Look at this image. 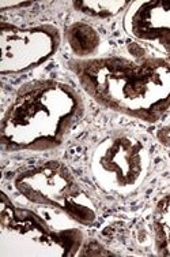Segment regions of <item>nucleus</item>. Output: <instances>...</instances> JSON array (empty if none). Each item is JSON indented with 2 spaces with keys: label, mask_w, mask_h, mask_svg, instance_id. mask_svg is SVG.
I'll list each match as a JSON object with an SVG mask.
<instances>
[{
  "label": "nucleus",
  "mask_w": 170,
  "mask_h": 257,
  "mask_svg": "<svg viewBox=\"0 0 170 257\" xmlns=\"http://www.w3.org/2000/svg\"><path fill=\"white\" fill-rule=\"evenodd\" d=\"M68 67L97 103L144 122L170 108V60L110 56L71 60Z\"/></svg>",
  "instance_id": "obj_1"
},
{
  "label": "nucleus",
  "mask_w": 170,
  "mask_h": 257,
  "mask_svg": "<svg viewBox=\"0 0 170 257\" xmlns=\"http://www.w3.org/2000/svg\"><path fill=\"white\" fill-rule=\"evenodd\" d=\"M83 112V100L71 86L52 79L29 82L3 115L2 147L10 152L58 148Z\"/></svg>",
  "instance_id": "obj_2"
},
{
  "label": "nucleus",
  "mask_w": 170,
  "mask_h": 257,
  "mask_svg": "<svg viewBox=\"0 0 170 257\" xmlns=\"http://www.w3.org/2000/svg\"><path fill=\"white\" fill-rule=\"evenodd\" d=\"M152 154L143 137L128 130H113L92 148L88 171L102 192L126 197L146 182Z\"/></svg>",
  "instance_id": "obj_3"
},
{
  "label": "nucleus",
  "mask_w": 170,
  "mask_h": 257,
  "mask_svg": "<svg viewBox=\"0 0 170 257\" xmlns=\"http://www.w3.org/2000/svg\"><path fill=\"white\" fill-rule=\"evenodd\" d=\"M12 185L29 203L54 208L72 222L92 226L98 208L70 168L58 160L34 164L15 173Z\"/></svg>",
  "instance_id": "obj_4"
},
{
  "label": "nucleus",
  "mask_w": 170,
  "mask_h": 257,
  "mask_svg": "<svg viewBox=\"0 0 170 257\" xmlns=\"http://www.w3.org/2000/svg\"><path fill=\"white\" fill-rule=\"evenodd\" d=\"M0 224L3 239L10 238L14 245L22 242V249H32V254L74 256L82 243L83 234L79 228L54 230L37 213L15 207L6 193L2 196Z\"/></svg>",
  "instance_id": "obj_5"
},
{
  "label": "nucleus",
  "mask_w": 170,
  "mask_h": 257,
  "mask_svg": "<svg viewBox=\"0 0 170 257\" xmlns=\"http://www.w3.org/2000/svg\"><path fill=\"white\" fill-rule=\"evenodd\" d=\"M0 43L2 74H20L38 67L56 54L60 33L52 25L18 28L3 22Z\"/></svg>",
  "instance_id": "obj_6"
},
{
  "label": "nucleus",
  "mask_w": 170,
  "mask_h": 257,
  "mask_svg": "<svg viewBox=\"0 0 170 257\" xmlns=\"http://www.w3.org/2000/svg\"><path fill=\"white\" fill-rule=\"evenodd\" d=\"M136 13L150 17L152 20L165 21V24L150 22V21L131 18V33L135 37L144 40L147 43H154L165 54L170 55V3L164 2H146L138 3Z\"/></svg>",
  "instance_id": "obj_7"
},
{
  "label": "nucleus",
  "mask_w": 170,
  "mask_h": 257,
  "mask_svg": "<svg viewBox=\"0 0 170 257\" xmlns=\"http://www.w3.org/2000/svg\"><path fill=\"white\" fill-rule=\"evenodd\" d=\"M66 40L79 59H90L101 45V37L86 22H74L66 29Z\"/></svg>",
  "instance_id": "obj_8"
},
{
  "label": "nucleus",
  "mask_w": 170,
  "mask_h": 257,
  "mask_svg": "<svg viewBox=\"0 0 170 257\" xmlns=\"http://www.w3.org/2000/svg\"><path fill=\"white\" fill-rule=\"evenodd\" d=\"M151 226L156 253L160 256H170V194L156 203Z\"/></svg>",
  "instance_id": "obj_9"
},
{
  "label": "nucleus",
  "mask_w": 170,
  "mask_h": 257,
  "mask_svg": "<svg viewBox=\"0 0 170 257\" xmlns=\"http://www.w3.org/2000/svg\"><path fill=\"white\" fill-rule=\"evenodd\" d=\"M128 2H75L74 6L78 7L76 10L82 11L88 17L94 18H112L128 6Z\"/></svg>",
  "instance_id": "obj_10"
},
{
  "label": "nucleus",
  "mask_w": 170,
  "mask_h": 257,
  "mask_svg": "<svg viewBox=\"0 0 170 257\" xmlns=\"http://www.w3.org/2000/svg\"><path fill=\"white\" fill-rule=\"evenodd\" d=\"M156 140H158L162 145L170 147V126L160 127V130L156 132Z\"/></svg>",
  "instance_id": "obj_11"
}]
</instances>
